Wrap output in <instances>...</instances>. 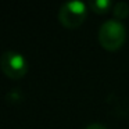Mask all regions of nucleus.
Returning <instances> with one entry per match:
<instances>
[{
    "instance_id": "nucleus-1",
    "label": "nucleus",
    "mask_w": 129,
    "mask_h": 129,
    "mask_svg": "<svg viewBox=\"0 0 129 129\" xmlns=\"http://www.w3.org/2000/svg\"><path fill=\"white\" fill-rule=\"evenodd\" d=\"M126 39V29L119 20H107L99 29V42L106 50H117Z\"/></svg>"
},
{
    "instance_id": "nucleus-2",
    "label": "nucleus",
    "mask_w": 129,
    "mask_h": 129,
    "mask_svg": "<svg viewBox=\"0 0 129 129\" xmlns=\"http://www.w3.org/2000/svg\"><path fill=\"white\" fill-rule=\"evenodd\" d=\"M87 15V6L79 0H71L64 3L58 10V20L67 28H78Z\"/></svg>"
},
{
    "instance_id": "nucleus-3",
    "label": "nucleus",
    "mask_w": 129,
    "mask_h": 129,
    "mask_svg": "<svg viewBox=\"0 0 129 129\" xmlns=\"http://www.w3.org/2000/svg\"><path fill=\"white\" fill-rule=\"evenodd\" d=\"M0 67L4 75L11 79L22 78L28 71V62L21 53L14 50L4 51L0 57Z\"/></svg>"
},
{
    "instance_id": "nucleus-4",
    "label": "nucleus",
    "mask_w": 129,
    "mask_h": 129,
    "mask_svg": "<svg viewBox=\"0 0 129 129\" xmlns=\"http://www.w3.org/2000/svg\"><path fill=\"white\" fill-rule=\"evenodd\" d=\"M112 13H114L117 20H123L129 14V4L126 2H118V3H115L114 9H112Z\"/></svg>"
},
{
    "instance_id": "nucleus-5",
    "label": "nucleus",
    "mask_w": 129,
    "mask_h": 129,
    "mask_svg": "<svg viewBox=\"0 0 129 129\" xmlns=\"http://www.w3.org/2000/svg\"><path fill=\"white\" fill-rule=\"evenodd\" d=\"M89 6L93 11L103 14V13H107L111 9V2L110 0H94V2H90Z\"/></svg>"
},
{
    "instance_id": "nucleus-6",
    "label": "nucleus",
    "mask_w": 129,
    "mask_h": 129,
    "mask_svg": "<svg viewBox=\"0 0 129 129\" xmlns=\"http://www.w3.org/2000/svg\"><path fill=\"white\" fill-rule=\"evenodd\" d=\"M85 129H107V126H104L103 123L94 122V123H90V125H87Z\"/></svg>"
}]
</instances>
